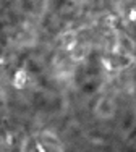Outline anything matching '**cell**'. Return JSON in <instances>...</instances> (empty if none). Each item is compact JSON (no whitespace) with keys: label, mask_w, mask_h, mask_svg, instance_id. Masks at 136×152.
Instances as JSON below:
<instances>
[{"label":"cell","mask_w":136,"mask_h":152,"mask_svg":"<svg viewBox=\"0 0 136 152\" xmlns=\"http://www.w3.org/2000/svg\"><path fill=\"white\" fill-rule=\"evenodd\" d=\"M26 81H28V76H26V73H24L23 70L16 71L15 78H13V84H15V88L21 89V88H23L24 84H26Z\"/></svg>","instance_id":"1"}]
</instances>
